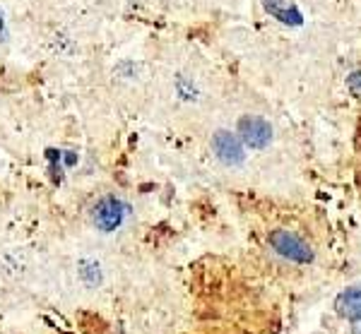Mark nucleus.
<instances>
[{
	"label": "nucleus",
	"mask_w": 361,
	"mask_h": 334,
	"mask_svg": "<svg viewBox=\"0 0 361 334\" xmlns=\"http://www.w3.org/2000/svg\"><path fill=\"white\" fill-rule=\"evenodd\" d=\"M270 245L277 250L279 255L287 257V260H292V262H301V265H306V262L313 260L311 248H308V245L301 241L294 231H284V228L272 231L270 233Z\"/></svg>",
	"instance_id": "f257e3e1"
},
{
	"label": "nucleus",
	"mask_w": 361,
	"mask_h": 334,
	"mask_svg": "<svg viewBox=\"0 0 361 334\" xmlns=\"http://www.w3.org/2000/svg\"><path fill=\"white\" fill-rule=\"evenodd\" d=\"M238 137H241L248 147L263 149L272 140V128H270V123L265 118H260V116H246V118L238 120Z\"/></svg>",
	"instance_id": "f03ea898"
},
{
	"label": "nucleus",
	"mask_w": 361,
	"mask_h": 334,
	"mask_svg": "<svg viewBox=\"0 0 361 334\" xmlns=\"http://www.w3.org/2000/svg\"><path fill=\"white\" fill-rule=\"evenodd\" d=\"M126 212H128V207L121 200H116V197H104V200L97 202L92 219H94L99 231L109 233V231H116V228L123 224Z\"/></svg>",
	"instance_id": "7ed1b4c3"
},
{
	"label": "nucleus",
	"mask_w": 361,
	"mask_h": 334,
	"mask_svg": "<svg viewBox=\"0 0 361 334\" xmlns=\"http://www.w3.org/2000/svg\"><path fill=\"white\" fill-rule=\"evenodd\" d=\"M212 149H214V154H217V159L224 161L226 166H236V163L243 161L241 137H236V135H231V132H226V130L214 132Z\"/></svg>",
	"instance_id": "20e7f679"
},
{
	"label": "nucleus",
	"mask_w": 361,
	"mask_h": 334,
	"mask_svg": "<svg viewBox=\"0 0 361 334\" xmlns=\"http://www.w3.org/2000/svg\"><path fill=\"white\" fill-rule=\"evenodd\" d=\"M263 3L267 13L284 25H299L301 22V13L296 10L294 0H263Z\"/></svg>",
	"instance_id": "39448f33"
},
{
	"label": "nucleus",
	"mask_w": 361,
	"mask_h": 334,
	"mask_svg": "<svg viewBox=\"0 0 361 334\" xmlns=\"http://www.w3.org/2000/svg\"><path fill=\"white\" fill-rule=\"evenodd\" d=\"M335 308H337V313L345 315L349 320H361V286L342 291L335 301Z\"/></svg>",
	"instance_id": "423d86ee"
},
{
	"label": "nucleus",
	"mask_w": 361,
	"mask_h": 334,
	"mask_svg": "<svg viewBox=\"0 0 361 334\" xmlns=\"http://www.w3.org/2000/svg\"><path fill=\"white\" fill-rule=\"evenodd\" d=\"M347 85H349V89H352L354 94H357V97H361V73H354V75H349Z\"/></svg>",
	"instance_id": "0eeeda50"
},
{
	"label": "nucleus",
	"mask_w": 361,
	"mask_h": 334,
	"mask_svg": "<svg viewBox=\"0 0 361 334\" xmlns=\"http://www.w3.org/2000/svg\"><path fill=\"white\" fill-rule=\"evenodd\" d=\"M5 22H3V10H0V41H3V34H5Z\"/></svg>",
	"instance_id": "6e6552de"
}]
</instances>
